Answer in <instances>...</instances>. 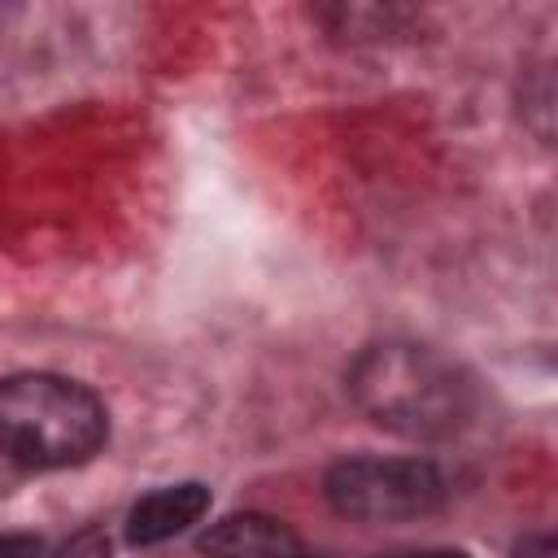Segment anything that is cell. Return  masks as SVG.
Instances as JSON below:
<instances>
[{
  "label": "cell",
  "mask_w": 558,
  "mask_h": 558,
  "mask_svg": "<svg viewBox=\"0 0 558 558\" xmlns=\"http://www.w3.org/2000/svg\"><path fill=\"white\" fill-rule=\"evenodd\" d=\"M357 410L410 440H445L475 414V379L445 353L410 340H384L349 366Z\"/></svg>",
  "instance_id": "cell-1"
},
{
  "label": "cell",
  "mask_w": 558,
  "mask_h": 558,
  "mask_svg": "<svg viewBox=\"0 0 558 558\" xmlns=\"http://www.w3.org/2000/svg\"><path fill=\"white\" fill-rule=\"evenodd\" d=\"M0 432L35 471L74 466L105 445L109 414L87 384L52 371H22L0 379Z\"/></svg>",
  "instance_id": "cell-2"
},
{
  "label": "cell",
  "mask_w": 558,
  "mask_h": 558,
  "mask_svg": "<svg viewBox=\"0 0 558 558\" xmlns=\"http://www.w3.org/2000/svg\"><path fill=\"white\" fill-rule=\"evenodd\" d=\"M323 493L344 519L401 523L432 514L445 497V480L427 458H344L327 471Z\"/></svg>",
  "instance_id": "cell-3"
},
{
  "label": "cell",
  "mask_w": 558,
  "mask_h": 558,
  "mask_svg": "<svg viewBox=\"0 0 558 558\" xmlns=\"http://www.w3.org/2000/svg\"><path fill=\"white\" fill-rule=\"evenodd\" d=\"M201 549L209 558H296L301 554V536L275 514L244 510V514L218 519L201 536Z\"/></svg>",
  "instance_id": "cell-4"
},
{
  "label": "cell",
  "mask_w": 558,
  "mask_h": 558,
  "mask_svg": "<svg viewBox=\"0 0 558 558\" xmlns=\"http://www.w3.org/2000/svg\"><path fill=\"white\" fill-rule=\"evenodd\" d=\"M209 510V488L205 484H170L148 497H140L126 514V541L131 545H157L170 541L174 532L192 527Z\"/></svg>",
  "instance_id": "cell-5"
},
{
  "label": "cell",
  "mask_w": 558,
  "mask_h": 558,
  "mask_svg": "<svg viewBox=\"0 0 558 558\" xmlns=\"http://www.w3.org/2000/svg\"><path fill=\"white\" fill-rule=\"evenodd\" d=\"M52 558H109V536H105L100 527H83V532H74Z\"/></svg>",
  "instance_id": "cell-6"
},
{
  "label": "cell",
  "mask_w": 558,
  "mask_h": 558,
  "mask_svg": "<svg viewBox=\"0 0 558 558\" xmlns=\"http://www.w3.org/2000/svg\"><path fill=\"white\" fill-rule=\"evenodd\" d=\"M31 471H35V466H31V462L9 445V436L0 432V497H9V493H13Z\"/></svg>",
  "instance_id": "cell-7"
},
{
  "label": "cell",
  "mask_w": 558,
  "mask_h": 558,
  "mask_svg": "<svg viewBox=\"0 0 558 558\" xmlns=\"http://www.w3.org/2000/svg\"><path fill=\"white\" fill-rule=\"evenodd\" d=\"M39 536H31V532H9V536H0V558H39Z\"/></svg>",
  "instance_id": "cell-8"
},
{
  "label": "cell",
  "mask_w": 558,
  "mask_h": 558,
  "mask_svg": "<svg viewBox=\"0 0 558 558\" xmlns=\"http://www.w3.org/2000/svg\"><path fill=\"white\" fill-rule=\"evenodd\" d=\"M514 558H558V541L549 532H532L514 545Z\"/></svg>",
  "instance_id": "cell-9"
},
{
  "label": "cell",
  "mask_w": 558,
  "mask_h": 558,
  "mask_svg": "<svg viewBox=\"0 0 558 558\" xmlns=\"http://www.w3.org/2000/svg\"><path fill=\"white\" fill-rule=\"evenodd\" d=\"M427 558H466V554H458V549H445V554H427Z\"/></svg>",
  "instance_id": "cell-10"
},
{
  "label": "cell",
  "mask_w": 558,
  "mask_h": 558,
  "mask_svg": "<svg viewBox=\"0 0 558 558\" xmlns=\"http://www.w3.org/2000/svg\"><path fill=\"white\" fill-rule=\"evenodd\" d=\"M296 558H331V554H296Z\"/></svg>",
  "instance_id": "cell-11"
}]
</instances>
